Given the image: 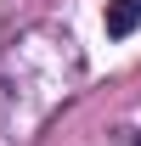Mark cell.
Returning a JSON list of instances; mask_svg holds the SVG:
<instances>
[{"instance_id":"2","label":"cell","mask_w":141,"mask_h":146,"mask_svg":"<svg viewBox=\"0 0 141 146\" xmlns=\"http://www.w3.org/2000/svg\"><path fill=\"white\" fill-rule=\"evenodd\" d=\"M136 146H141V141H136Z\"/></svg>"},{"instance_id":"1","label":"cell","mask_w":141,"mask_h":146,"mask_svg":"<svg viewBox=\"0 0 141 146\" xmlns=\"http://www.w3.org/2000/svg\"><path fill=\"white\" fill-rule=\"evenodd\" d=\"M136 23H141V0H107V34L113 39L136 34Z\"/></svg>"}]
</instances>
